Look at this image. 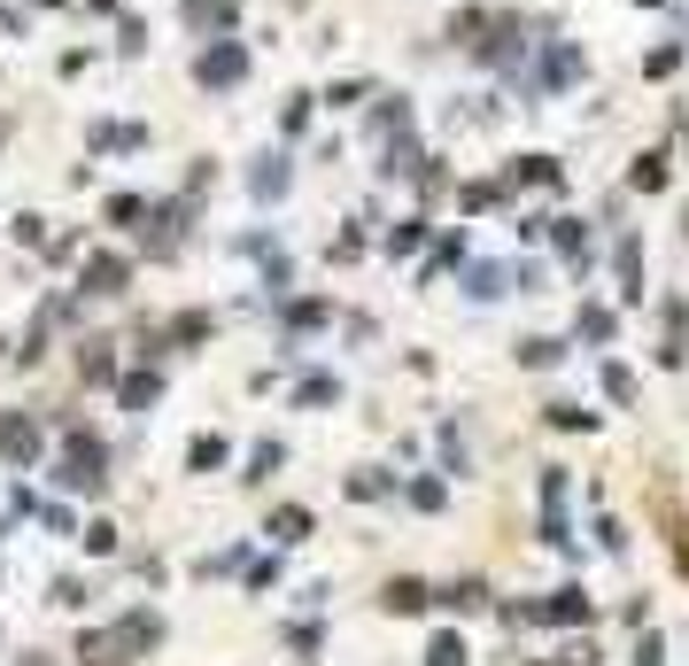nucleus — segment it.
Instances as JSON below:
<instances>
[{"label":"nucleus","mask_w":689,"mask_h":666,"mask_svg":"<svg viewBox=\"0 0 689 666\" xmlns=\"http://www.w3.org/2000/svg\"><path fill=\"white\" fill-rule=\"evenodd\" d=\"M272 535H279V542H303V535H311V511H279Z\"/></svg>","instance_id":"nucleus-4"},{"label":"nucleus","mask_w":689,"mask_h":666,"mask_svg":"<svg viewBox=\"0 0 689 666\" xmlns=\"http://www.w3.org/2000/svg\"><path fill=\"white\" fill-rule=\"evenodd\" d=\"M86 550H93V558H109V550H117V527H109V519H93V527H86Z\"/></svg>","instance_id":"nucleus-6"},{"label":"nucleus","mask_w":689,"mask_h":666,"mask_svg":"<svg viewBox=\"0 0 689 666\" xmlns=\"http://www.w3.org/2000/svg\"><path fill=\"white\" fill-rule=\"evenodd\" d=\"M419 605H426L419 581H395V589H387V613H419Z\"/></svg>","instance_id":"nucleus-5"},{"label":"nucleus","mask_w":689,"mask_h":666,"mask_svg":"<svg viewBox=\"0 0 689 666\" xmlns=\"http://www.w3.org/2000/svg\"><path fill=\"white\" fill-rule=\"evenodd\" d=\"M426 666H465V644H457V636H442V644L426 652Z\"/></svg>","instance_id":"nucleus-7"},{"label":"nucleus","mask_w":689,"mask_h":666,"mask_svg":"<svg viewBox=\"0 0 689 666\" xmlns=\"http://www.w3.org/2000/svg\"><path fill=\"white\" fill-rule=\"evenodd\" d=\"M0 450H8V458H16V466H31V450H39V434H31V427H23V419H16V427H8V434H0Z\"/></svg>","instance_id":"nucleus-3"},{"label":"nucleus","mask_w":689,"mask_h":666,"mask_svg":"<svg viewBox=\"0 0 689 666\" xmlns=\"http://www.w3.org/2000/svg\"><path fill=\"white\" fill-rule=\"evenodd\" d=\"M78 666H132V652H125L117 628H93V636L78 644Z\"/></svg>","instance_id":"nucleus-2"},{"label":"nucleus","mask_w":689,"mask_h":666,"mask_svg":"<svg viewBox=\"0 0 689 666\" xmlns=\"http://www.w3.org/2000/svg\"><path fill=\"white\" fill-rule=\"evenodd\" d=\"M117 636H125V652H132V659H148V652L164 644V620H156V613H125V620H117Z\"/></svg>","instance_id":"nucleus-1"},{"label":"nucleus","mask_w":689,"mask_h":666,"mask_svg":"<svg viewBox=\"0 0 689 666\" xmlns=\"http://www.w3.org/2000/svg\"><path fill=\"white\" fill-rule=\"evenodd\" d=\"M16 666H47V659H39V652H31V659H16Z\"/></svg>","instance_id":"nucleus-8"}]
</instances>
